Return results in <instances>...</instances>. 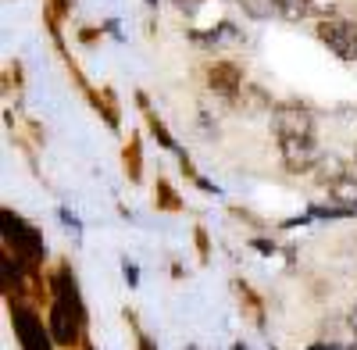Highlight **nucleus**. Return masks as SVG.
Returning <instances> with one entry per match:
<instances>
[{
    "instance_id": "f257e3e1",
    "label": "nucleus",
    "mask_w": 357,
    "mask_h": 350,
    "mask_svg": "<svg viewBox=\"0 0 357 350\" xmlns=\"http://www.w3.org/2000/svg\"><path fill=\"white\" fill-rule=\"evenodd\" d=\"M0 225H4V240L8 247H15L18 257H25L29 265H40V261L47 257V243L40 236V229L36 225H29L25 218H18L11 208L0 211Z\"/></svg>"
},
{
    "instance_id": "f03ea898",
    "label": "nucleus",
    "mask_w": 357,
    "mask_h": 350,
    "mask_svg": "<svg viewBox=\"0 0 357 350\" xmlns=\"http://www.w3.org/2000/svg\"><path fill=\"white\" fill-rule=\"evenodd\" d=\"M47 326L57 347H75L86 326V307L75 300H61V297H50V314H47Z\"/></svg>"
},
{
    "instance_id": "7ed1b4c3",
    "label": "nucleus",
    "mask_w": 357,
    "mask_h": 350,
    "mask_svg": "<svg viewBox=\"0 0 357 350\" xmlns=\"http://www.w3.org/2000/svg\"><path fill=\"white\" fill-rule=\"evenodd\" d=\"M314 36H318V43L329 47L340 61H357V22L329 15L314 25Z\"/></svg>"
},
{
    "instance_id": "20e7f679",
    "label": "nucleus",
    "mask_w": 357,
    "mask_h": 350,
    "mask_svg": "<svg viewBox=\"0 0 357 350\" xmlns=\"http://www.w3.org/2000/svg\"><path fill=\"white\" fill-rule=\"evenodd\" d=\"M11 329H15V340L22 350H54V336H50V326H43V318L25 307V304H11Z\"/></svg>"
},
{
    "instance_id": "39448f33",
    "label": "nucleus",
    "mask_w": 357,
    "mask_h": 350,
    "mask_svg": "<svg viewBox=\"0 0 357 350\" xmlns=\"http://www.w3.org/2000/svg\"><path fill=\"white\" fill-rule=\"evenodd\" d=\"M272 129L279 139L286 136H314V114L311 107L296 104V100H282L272 107Z\"/></svg>"
},
{
    "instance_id": "423d86ee",
    "label": "nucleus",
    "mask_w": 357,
    "mask_h": 350,
    "mask_svg": "<svg viewBox=\"0 0 357 350\" xmlns=\"http://www.w3.org/2000/svg\"><path fill=\"white\" fill-rule=\"evenodd\" d=\"M279 158H282L286 172L304 175V172H314V165L321 161V151H318L314 136H286V139H279Z\"/></svg>"
},
{
    "instance_id": "0eeeda50",
    "label": "nucleus",
    "mask_w": 357,
    "mask_h": 350,
    "mask_svg": "<svg viewBox=\"0 0 357 350\" xmlns=\"http://www.w3.org/2000/svg\"><path fill=\"white\" fill-rule=\"evenodd\" d=\"M207 86H211V93L222 97V100H232L243 93V72L236 61H215L211 68H207Z\"/></svg>"
},
{
    "instance_id": "6e6552de",
    "label": "nucleus",
    "mask_w": 357,
    "mask_h": 350,
    "mask_svg": "<svg viewBox=\"0 0 357 350\" xmlns=\"http://www.w3.org/2000/svg\"><path fill=\"white\" fill-rule=\"evenodd\" d=\"M350 168H347V161L340 158V154H321V161L314 165V179H318V186H325L329 190L340 175H347Z\"/></svg>"
},
{
    "instance_id": "1a4fd4ad",
    "label": "nucleus",
    "mask_w": 357,
    "mask_h": 350,
    "mask_svg": "<svg viewBox=\"0 0 357 350\" xmlns=\"http://www.w3.org/2000/svg\"><path fill=\"white\" fill-rule=\"evenodd\" d=\"M329 197H333V204H343V208L357 211V175L354 172L340 175V179L329 186Z\"/></svg>"
},
{
    "instance_id": "9d476101",
    "label": "nucleus",
    "mask_w": 357,
    "mask_h": 350,
    "mask_svg": "<svg viewBox=\"0 0 357 350\" xmlns=\"http://www.w3.org/2000/svg\"><path fill=\"white\" fill-rule=\"evenodd\" d=\"M236 104H240L247 114H272V107H275L261 86H243V93L236 97Z\"/></svg>"
},
{
    "instance_id": "9b49d317",
    "label": "nucleus",
    "mask_w": 357,
    "mask_h": 350,
    "mask_svg": "<svg viewBox=\"0 0 357 350\" xmlns=\"http://www.w3.org/2000/svg\"><path fill=\"white\" fill-rule=\"evenodd\" d=\"M282 22H304L314 11V0H275Z\"/></svg>"
},
{
    "instance_id": "f8f14e48",
    "label": "nucleus",
    "mask_w": 357,
    "mask_h": 350,
    "mask_svg": "<svg viewBox=\"0 0 357 350\" xmlns=\"http://www.w3.org/2000/svg\"><path fill=\"white\" fill-rule=\"evenodd\" d=\"M236 4H240L243 15L254 18V22H268L272 15H279V4H275V0H236Z\"/></svg>"
},
{
    "instance_id": "ddd939ff",
    "label": "nucleus",
    "mask_w": 357,
    "mask_h": 350,
    "mask_svg": "<svg viewBox=\"0 0 357 350\" xmlns=\"http://www.w3.org/2000/svg\"><path fill=\"white\" fill-rule=\"evenodd\" d=\"M243 33L232 22H218V29H211V47H240Z\"/></svg>"
},
{
    "instance_id": "4468645a",
    "label": "nucleus",
    "mask_w": 357,
    "mask_h": 350,
    "mask_svg": "<svg viewBox=\"0 0 357 350\" xmlns=\"http://www.w3.org/2000/svg\"><path fill=\"white\" fill-rule=\"evenodd\" d=\"M154 200H158L161 211H178V208H183V200H178V193H175L168 183H158V186H154Z\"/></svg>"
},
{
    "instance_id": "2eb2a0df",
    "label": "nucleus",
    "mask_w": 357,
    "mask_h": 350,
    "mask_svg": "<svg viewBox=\"0 0 357 350\" xmlns=\"http://www.w3.org/2000/svg\"><path fill=\"white\" fill-rule=\"evenodd\" d=\"M146 125H151V132L158 136V143H161V147L165 151H178V143H175V136L165 129V122L158 119V114H146Z\"/></svg>"
},
{
    "instance_id": "dca6fc26",
    "label": "nucleus",
    "mask_w": 357,
    "mask_h": 350,
    "mask_svg": "<svg viewBox=\"0 0 357 350\" xmlns=\"http://www.w3.org/2000/svg\"><path fill=\"white\" fill-rule=\"evenodd\" d=\"M350 215H357V211L343 208V204H314L311 208V218H350Z\"/></svg>"
},
{
    "instance_id": "f3484780",
    "label": "nucleus",
    "mask_w": 357,
    "mask_h": 350,
    "mask_svg": "<svg viewBox=\"0 0 357 350\" xmlns=\"http://www.w3.org/2000/svg\"><path fill=\"white\" fill-rule=\"evenodd\" d=\"M126 168H129V179H139V139L132 136V143L126 147Z\"/></svg>"
},
{
    "instance_id": "a211bd4d",
    "label": "nucleus",
    "mask_w": 357,
    "mask_h": 350,
    "mask_svg": "<svg viewBox=\"0 0 357 350\" xmlns=\"http://www.w3.org/2000/svg\"><path fill=\"white\" fill-rule=\"evenodd\" d=\"M122 275H126L129 289H136V286H139V268H136V261H126V265H122Z\"/></svg>"
},
{
    "instance_id": "6ab92c4d",
    "label": "nucleus",
    "mask_w": 357,
    "mask_h": 350,
    "mask_svg": "<svg viewBox=\"0 0 357 350\" xmlns=\"http://www.w3.org/2000/svg\"><path fill=\"white\" fill-rule=\"evenodd\" d=\"M250 247L257 250V254H264V257H272L279 247H275V240H250Z\"/></svg>"
},
{
    "instance_id": "aec40b11",
    "label": "nucleus",
    "mask_w": 357,
    "mask_h": 350,
    "mask_svg": "<svg viewBox=\"0 0 357 350\" xmlns=\"http://www.w3.org/2000/svg\"><path fill=\"white\" fill-rule=\"evenodd\" d=\"M197 250H200V261L211 257V243H207V232L204 229H197Z\"/></svg>"
},
{
    "instance_id": "412c9836",
    "label": "nucleus",
    "mask_w": 357,
    "mask_h": 350,
    "mask_svg": "<svg viewBox=\"0 0 357 350\" xmlns=\"http://www.w3.org/2000/svg\"><path fill=\"white\" fill-rule=\"evenodd\" d=\"M129 322H132V314H129ZM132 329H136V343H139V350H154V340L146 336V333H143L136 322H132Z\"/></svg>"
},
{
    "instance_id": "4be33fe9",
    "label": "nucleus",
    "mask_w": 357,
    "mask_h": 350,
    "mask_svg": "<svg viewBox=\"0 0 357 350\" xmlns=\"http://www.w3.org/2000/svg\"><path fill=\"white\" fill-rule=\"evenodd\" d=\"M57 218H61V222H65V225H68L72 232H79V229H82V222H79V218H75V215H72L68 208H61V211H57Z\"/></svg>"
},
{
    "instance_id": "5701e85b",
    "label": "nucleus",
    "mask_w": 357,
    "mask_h": 350,
    "mask_svg": "<svg viewBox=\"0 0 357 350\" xmlns=\"http://www.w3.org/2000/svg\"><path fill=\"white\" fill-rule=\"evenodd\" d=\"M175 8L183 11V15H197L200 11V0H175Z\"/></svg>"
},
{
    "instance_id": "b1692460",
    "label": "nucleus",
    "mask_w": 357,
    "mask_h": 350,
    "mask_svg": "<svg viewBox=\"0 0 357 350\" xmlns=\"http://www.w3.org/2000/svg\"><path fill=\"white\" fill-rule=\"evenodd\" d=\"M347 326H350V333L357 336V304L350 307V314H347Z\"/></svg>"
},
{
    "instance_id": "393cba45",
    "label": "nucleus",
    "mask_w": 357,
    "mask_h": 350,
    "mask_svg": "<svg viewBox=\"0 0 357 350\" xmlns=\"http://www.w3.org/2000/svg\"><path fill=\"white\" fill-rule=\"evenodd\" d=\"M307 350H340V347H336V343H325V340H318V343H311Z\"/></svg>"
},
{
    "instance_id": "a878e982",
    "label": "nucleus",
    "mask_w": 357,
    "mask_h": 350,
    "mask_svg": "<svg viewBox=\"0 0 357 350\" xmlns=\"http://www.w3.org/2000/svg\"><path fill=\"white\" fill-rule=\"evenodd\" d=\"M232 350H250L247 343H232Z\"/></svg>"
},
{
    "instance_id": "bb28decb",
    "label": "nucleus",
    "mask_w": 357,
    "mask_h": 350,
    "mask_svg": "<svg viewBox=\"0 0 357 350\" xmlns=\"http://www.w3.org/2000/svg\"><path fill=\"white\" fill-rule=\"evenodd\" d=\"M146 8H158V0H146Z\"/></svg>"
},
{
    "instance_id": "cd10ccee",
    "label": "nucleus",
    "mask_w": 357,
    "mask_h": 350,
    "mask_svg": "<svg viewBox=\"0 0 357 350\" xmlns=\"http://www.w3.org/2000/svg\"><path fill=\"white\" fill-rule=\"evenodd\" d=\"M354 165H357V147H354Z\"/></svg>"
}]
</instances>
